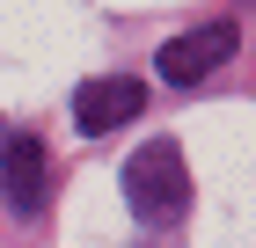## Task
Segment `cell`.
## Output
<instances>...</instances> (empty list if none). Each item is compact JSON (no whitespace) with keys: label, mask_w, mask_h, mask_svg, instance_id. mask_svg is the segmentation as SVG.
<instances>
[{"label":"cell","mask_w":256,"mask_h":248,"mask_svg":"<svg viewBox=\"0 0 256 248\" xmlns=\"http://www.w3.org/2000/svg\"><path fill=\"white\" fill-rule=\"evenodd\" d=\"M220 58H234V22H205V29H183V37L161 44V80L168 88H198V80L212 73Z\"/></svg>","instance_id":"3957f363"},{"label":"cell","mask_w":256,"mask_h":248,"mask_svg":"<svg viewBox=\"0 0 256 248\" xmlns=\"http://www.w3.org/2000/svg\"><path fill=\"white\" fill-rule=\"evenodd\" d=\"M124 205L146 219V227H176L190 212V168H183L176 139H146V146L124 161Z\"/></svg>","instance_id":"6da1fadb"},{"label":"cell","mask_w":256,"mask_h":248,"mask_svg":"<svg viewBox=\"0 0 256 248\" xmlns=\"http://www.w3.org/2000/svg\"><path fill=\"white\" fill-rule=\"evenodd\" d=\"M52 153H44V139H30V132H15L8 146H0V197H8V212H30L44 205V190H52Z\"/></svg>","instance_id":"277c9868"},{"label":"cell","mask_w":256,"mask_h":248,"mask_svg":"<svg viewBox=\"0 0 256 248\" xmlns=\"http://www.w3.org/2000/svg\"><path fill=\"white\" fill-rule=\"evenodd\" d=\"M139 110H146V80H132V73H102V80H80V88H74V124L88 139L132 124Z\"/></svg>","instance_id":"7a4b0ae2"}]
</instances>
